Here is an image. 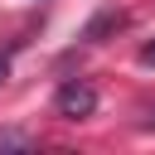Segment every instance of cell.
<instances>
[{
	"instance_id": "cell-1",
	"label": "cell",
	"mask_w": 155,
	"mask_h": 155,
	"mask_svg": "<svg viewBox=\"0 0 155 155\" xmlns=\"http://www.w3.org/2000/svg\"><path fill=\"white\" fill-rule=\"evenodd\" d=\"M53 111H58L63 121L92 116V111H97V87H92V82H63L58 97H53Z\"/></svg>"
},
{
	"instance_id": "cell-2",
	"label": "cell",
	"mask_w": 155,
	"mask_h": 155,
	"mask_svg": "<svg viewBox=\"0 0 155 155\" xmlns=\"http://www.w3.org/2000/svg\"><path fill=\"white\" fill-rule=\"evenodd\" d=\"M121 24H126V15H116V10H102V15H97L87 29H82V39H87V44H102V34H111V29H121Z\"/></svg>"
},
{
	"instance_id": "cell-3",
	"label": "cell",
	"mask_w": 155,
	"mask_h": 155,
	"mask_svg": "<svg viewBox=\"0 0 155 155\" xmlns=\"http://www.w3.org/2000/svg\"><path fill=\"white\" fill-rule=\"evenodd\" d=\"M34 140L24 136V131H0V150H29Z\"/></svg>"
},
{
	"instance_id": "cell-4",
	"label": "cell",
	"mask_w": 155,
	"mask_h": 155,
	"mask_svg": "<svg viewBox=\"0 0 155 155\" xmlns=\"http://www.w3.org/2000/svg\"><path fill=\"white\" fill-rule=\"evenodd\" d=\"M140 63H145V68H155V39H150V44L140 48Z\"/></svg>"
},
{
	"instance_id": "cell-5",
	"label": "cell",
	"mask_w": 155,
	"mask_h": 155,
	"mask_svg": "<svg viewBox=\"0 0 155 155\" xmlns=\"http://www.w3.org/2000/svg\"><path fill=\"white\" fill-rule=\"evenodd\" d=\"M5 78H10V58L0 53V82H5Z\"/></svg>"
},
{
	"instance_id": "cell-6",
	"label": "cell",
	"mask_w": 155,
	"mask_h": 155,
	"mask_svg": "<svg viewBox=\"0 0 155 155\" xmlns=\"http://www.w3.org/2000/svg\"><path fill=\"white\" fill-rule=\"evenodd\" d=\"M145 131H155V107H150V111H145Z\"/></svg>"
}]
</instances>
